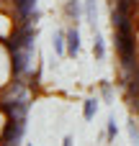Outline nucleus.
Here are the masks:
<instances>
[{"label": "nucleus", "instance_id": "nucleus-1", "mask_svg": "<svg viewBox=\"0 0 139 146\" xmlns=\"http://www.w3.org/2000/svg\"><path fill=\"white\" fill-rule=\"evenodd\" d=\"M113 46H116L121 67L137 64V26L132 23V26L113 28Z\"/></svg>", "mask_w": 139, "mask_h": 146}, {"label": "nucleus", "instance_id": "nucleus-2", "mask_svg": "<svg viewBox=\"0 0 139 146\" xmlns=\"http://www.w3.org/2000/svg\"><path fill=\"white\" fill-rule=\"evenodd\" d=\"M31 51H34V46H23L18 51H10V72H13V77H23L28 72V67H31Z\"/></svg>", "mask_w": 139, "mask_h": 146}, {"label": "nucleus", "instance_id": "nucleus-3", "mask_svg": "<svg viewBox=\"0 0 139 146\" xmlns=\"http://www.w3.org/2000/svg\"><path fill=\"white\" fill-rule=\"evenodd\" d=\"M77 51H80V31H77V26H72V28H67V56H77Z\"/></svg>", "mask_w": 139, "mask_h": 146}, {"label": "nucleus", "instance_id": "nucleus-4", "mask_svg": "<svg viewBox=\"0 0 139 146\" xmlns=\"http://www.w3.org/2000/svg\"><path fill=\"white\" fill-rule=\"evenodd\" d=\"M52 46H54L57 56H64V54H67V31H54Z\"/></svg>", "mask_w": 139, "mask_h": 146}, {"label": "nucleus", "instance_id": "nucleus-5", "mask_svg": "<svg viewBox=\"0 0 139 146\" xmlns=\"http://www.w3.org/2000/svg\"><path fill=\"white\" fill-rule=\"evenodd\" d=\"M64 15H67V21H77L85 13H83V5L77 0H64Z\"/></svg>", "mask_w": 139, "mask_h": 146}, {"label": "nucleus", "instance_id": "nucleus-6", "mask_svg": "<svg viewBox=\"0 0 139 146\" xmlns=\"http://www.w3.org/2000/svg\"><path fill=\"white\" fill-rule=\"evenodd\" d=\"M83 13H85V21L95 26V15H98V5H95V0H83Z\"/></svg>", "mask_w": 139, "mask_h": 146}, {"label": "nucleus", "instance_id": "nucleus-7", "mask_svg": "<svg viewBox=\"0 0 139 146\" xmlns=\"http://www.w3.org/2000/svg\"><path fill=\"white\" fill-rule=\"evenodd\" d=\"M95 113H98V100H95V98H88V100L83 103V115H85V121H93Z\"/></svg>", "mask_w": 139, "mask_h": 146}, {"label": "nucleus", "instance_id": "nucleus-8", "mask_svg": "<svg viewBox=\"0 0 139 146\" xmlns=\"http://www.w3.org/2000/svg\"><path fill=\"white\" fill-rule=\"evenodd\" d=\"M93 54H95V59H103L106 56V44H103V36L101 33L93 36Z\"/></svg>", "mask_w": 139, "mask_h": 146}, {"label": "nucleus", "instance_id": "nucleus-9", "mask_svg": "<svg viewBox=\"0 0 139 146\" xmlns=\"http://www.w3.org/2000/svg\"><path fill=\"white\" fill-rule=\"evenodd\" d=\"M126 128H129V139H132V144L139 146V128H137V121L132 118V121L126 123Z\"/></svg>", "mask_w": 139, "mask_h": 146}, {"label": "nucleus", "instance_id": "nucleus-10", "mask_svg": "<svg viewBox=\"0 0 139 146\" xmlns=\"http://www.w3.org/2000/svg\"><path fill=\"white\" fill-rule=\"evenodd\" d=\"M101 98H103L106 103L113 100V87H111V82H101Z\"/></svg>", "mask_w": 139, "mask_h": 146}, {"label": "nucleus", "instance_id": "nucleus-11", "mask_svg": "<svg viewBox=\"0 0 139 146\" xmlns=\"http://www.w3.org/2000/svg\"><path fill=\"white\" fill-rule=\"evenodd\" d=\"M106 139H108V141L116 139V118H113V115H111L108 123H106Z\"/></svg>", "mask_w": 139, "mask_h": 146}, {"label": "nucleus", "instance_id": "nucleus-12", "mask_svg": "<svg viewBox=\"0 0 139 146\" xmlns=\"http://www.w3.org/2000/svg\"><path fill=\"white\" fill-rule=\"evenodd\" d=\"M39 80H41V74H39V69L31 74V87H39Z\"/></svg>", "mask_w": 139, "mask_h": 146}, {"label": "nucleus", "instance_id": "nucleus-13", "mask_svg": "<svg viewBox=\"0 0 139 146\" xmlns=\"http://www.w3.org/2000/svg\"><path fill=\"white\" fill-rule=\"evenodd\" d=\"M75 141H72V136H64V141H62V146H72Z\"/></svg>", "mask_w": 139, "mask_h": 146}, {"label": "nucleus", "instance_id": "nucleus-14", "mask_svg": "<svg viewBox=\"0 0 139 146\" xmlns=\"http://www.w3.org/2000/svg\"><path fill=\"white\" fill-rule=\"evenodd\" d=\"M26 146H31V144H26Z\"/></svg>", "mask_w": 139, "mask_h": 146}]
</instances>
